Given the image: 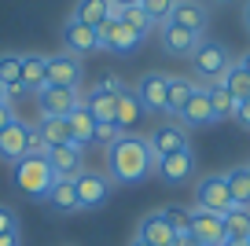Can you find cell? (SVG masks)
Here are the masks:
<instances>
[{"label":"cell","instance_id":"1","mask_svg":"<svg viewBox=\"0 0 250 246\" xmlns=\"http://www.w3.org/2000/svg\"><path fill=\"white\" fill-rule=\"evenodd\" d=\"M155 154H151V144L144 136H129L122 132L114 147H107V169L118 184H140L155 173Z\"/></svg>","mask_w":250,"mask_h":246},{"label":"cell","instance_id":"2","mask_svg":"<svg viewBox=\"0 0 250 246\" xmlns=\"http://www.w3.org/2000/svg\"><path fill=\"white\" fill-rule=\"evenodd\" d=\"M11 180H15V187L26 199H48V191H52V184H55V173H52V165H48V158H30V154H26L22 162L11 165Z\"/></svg>","mask_w":250,"mask_h":246},{"label":"cell","instance_id":"3","mask_svg":"<svg viewBox=\"0 0 250 246\" xmlns=\"http://www.w3.org/2000/svg\"><path fill=\"white\" fill-rule=\"evenodd\" d=\"M191 66H195V74L203 77V81H213V85H217L221 77L228 74V66H232V55H228V48L221 44V41L203 37L195 44V52H191Z\"/></svg>","mask_w":250,"mask_h":246},{"label":"cell","instance_id":"4","mask_svg":"<svg viewBox=\"0 0 250 246\" xmlns=\"http://www.w3.org/2000/svg\"><path fill=\"white\" fill-rule=\"evenodd\" d=\"M81 107V92L78 88H62V85H44L37 92V110L41 118H70Z\"/></svg>","mask_w":250,"mask_h":246},{"label":"cell","instance_id":"5","mask_svg":"<svg viewBox=\"0 0 250 246\" xmlns=\"http://www.w3.org/2000/svg\"><path fill=\"white\" fill-rule=\"evenodd\" d=\"M147 144H151L155 162H162V158H169V154H177V151H188V129L180 122H162V125H155Z\"/></svg>","mask_w":250,"mask_h":246},{"label":"cell","instance_id":"6","mask_svg":"<svg viewBox=\"0 0 250 246\" xmlns=\"http://www.w3.org/2000/svg\"><path fill=\"white\" fill-rule=\"evenodd\" d=\"M166 96H169V77L162 70H147L136 85V100H140L144 110L151 114H166Z\"/></svg>","mask_w":250,"mask_h":246},{"label":"cell","instance_id":"7","mask_svg":"<svg viewBox=\"0 0 250 246\" xmlns=\"http://www.w3.org/2000/svg\"><path fill=\"white\" fill-rule=\"evenodd\" d=\"M48 165H52L55 180H78L81 173H85V147L81 144L52 147V151H48Z\"/></svg>","mask_w":250,"mask_h":246},{"label":"cell","instance_id":"8","mask_svg":"<svg viewBox=\"0 0 250 246\" xmlns=\"http://www.w3.org/2000/svg\"><path fill=\"white\" fill-rule=\"evenodd\" d=\"M195 202H199V209H206V213L225 217L228 209H232L228 180H225V177H206V180H199V187H195Z\"/></svg>","mask_w":250,"mask_h":246},{"label":"cell","instance_id":"9","mask_svg":"<svg viewBox=\"0 0 250 246\" xmlns=\"http://www.w3.org/2000/svg\"><path fill=\"white\" fill-rule=\"evenodd\" d=\"M140 33H133L129 26L122 22V19H107V22L100 26V48H107V52H118V55H129L140 48Z\"/></svg>","mask_w":250,"mask_h":246},{"label":"cell","instance_id":"10","mask_svg":"<svg viewBox=\"0 0 250 246\" xmlns=\"http://www.w3.org/2000/svg\"><path fill=\"white\" fill-rule=\"evenodd\" d=\"M62 48L70 55H92L100 52V30H92V26L78 22V19H66V26H62Z\"/></svg>","mask_w":250,"mask_h":246},{"label":"cell","instance_id":"11","mask_svg":"<svg viewBox=\"0 0 250 246\" xmlns=\"http://www.w3.org/2000/svg\"><path fill=\"white\" fill-rule=\"evenodd\" d=\"M81 66L78 55L70 52H59V55H48V85H62V88H81Z\"/></svg>","mask_w":250,"mask_h":246},{"label":"cell","instance_id":"12","mask_svg":"<svg viewBox=\"0 0 250 246\" xmlns=\"http://www.w3.org/2000/svg\"><path fill=\"white\" fill-rule=\"evenodd\" d=\"M169 22L180 26V30L195 33V37H203L206 22H210V11H206V4H199V0H177L169 11Z\"/></svg>","mask_w":250,"mask_h":246},{"label":"cell","instance_id":"13","mask_svg":"<svg viewBox=\"0 0 250 246\" xmlns=\"http://www.w3.org/2000/svg\"><path fill=\"white\" fill-rule=\"evenodd\" d=\"M191 235L199 239L203 246H225V217L217 213H206V209H191Z\"/></svg>","mask_w":250,"mask_h":246},{"label":"cell","instance_id":"14","mask_svg":"<svg viewBox=\"0 0 250 246\" xmlns=\"http://www.w3.org/2000/svg\"><path fill=\"white\" fill-rule=\"evenodd\" d=\"M74 187H78L81 209H100L103 202L110 199V180L103 177V173H81V177L74 180Z\"/></svg>","mask_w":250,"mask_h":246},{"label":"cell","instance_id":"15","mask_svg":"<svg viewBox=\"0 0 250 246\" xmlns=\"http://www.w3.org/2000/svg\"><path fill=\"white\" fill-rule=\"evenodd\" d=\"M26 151H30V122H11L0 132V158L15 165L26 158Z\"/></svg>","mask_w":250,"mask_h":246},{"label":"cell","instance_id":"16","mask_svg":"<svg viewBox=\"0 0 250 246\" xmlns=\"http://www.w3.org/2000/svg\"><path fill=\"white\" fill-rule=\"evenodd\" d=\"M155 173L166 180V184H188V180L195 177V154H191V147L169 154V158H162L155 165Z\"/></svg>","mask_w":250,"mask_h":246},{"label":"cell","instance_id":"17","mask_svg":"<svg viewBox=\"0 0 250 246\" xmlns=\"http://www.w3.org/2000/svg\"><path fill=\"white\" fill-rule=\"evenodd\" d=\"M177 118L184 122V129H188V125L195 129V125H213V122H217V118H213V107H210V96H206V88H195V96L184 103V110H180Z\"/></svg>","mask_w":250,"mask_h":246},{"label":"cell","instance_id":"18","mask_svg":"<svg viewBox=\"0 0 250 246\" xmlns=\"http://www.w3.org/2000/svg\"><path fill=\"white\" fill-rule=\"evenodd\" d=\"M136 239H144L147 246H173V239H177V231L166 224V217L162 213H147L140 221V235Z\"/></svg>","mask_w":250,"mask_h":246},{"label":"cell","instance_id":"19","mask_svg":"<svg viewBox=\"0 0 250 246\" xmlns=\"http://www.w3.org/2000/svg\"><path fill=\"white\" fill-rule=\"evenodd\" d=\"M199 41H203V37H195V33L180 30V26H173V22L162 26V48H166L169 55H188V59H191V52H195Z\"/></svg>","mask_w":250,"mask_h":246},{"label":"cell","instance_id":"20","mask_svg":"<svg viewBox=\"0 0 250 246\" xmlns=\"http://www.w3.org/2000/svg\"><path fill=\"white\" fill-rule=\"evenodd\" d=\"M44 202L55 209V213H78V209H81V199H78V187H74V180H55Z\"/></svg>","mask_w":250,"mask_h":246},{"label":"cell","instance_id":"21","mask_svg":"<svg viewBox=\"0 0 250 246\" xmlns=\"http://www.w3.org/2000/svg\"><path fill=\"white\" fill-rule=\"evenodd\" d=\"M48 85V55H22V88L37 96Z\"/></svg>","mask_w":250,"mask_h":246},{"label":"cell","instance_id":"22","mask_svg":"<svg viewBox=\"0 0 250 246\" xmlns=\"http://www.w3.org/2000/svg\"><path fill=\"white\" fill-rule=\"evenodd\" d=\"M140 100H136V88H122L118 92V107H114V125L118 129H133L136 122H140Z\"/></svg>","mask_w":250,"mask_h":246},{"label":"cell","instance_id":"23","mask_svg":"<svg viewBox=\"0 0 250 246\" xmlns=\"http://www.w3.org/2000/svg\"><path fill=\"white\" fill-rule=\"evenodd\" d=\"M228 180V195H232V206L250 209V165H235L225 173Z\"/></svg>","mask_w":250,"mask_h":246},{"label":"cell","instance_id":"24","mask_svg":"<svg viewBox=\"0 0 250 246\" xmlns=\"http://www.w3.org/2000/svg\"><path fill=\"white\" fill-rule=\"evenodd\" d=\"M81 103L88 107V114H92L96 122H114L118 92H100V88H92V92H85V96H81Z\"/></svg>","mask_w":250,"mask_h":246},{"label":"cell","instance_id":"25","mask_svg":"<svg viewBox=\"0 0 250 246\" xmlns=\"http://www.w3.org/2000/svg\"><path fill=\"white\" fill-rule=\"evenodd\" d=\"M0 85H4L8 96L22 92V55H15V52L0 55Z\"/></svg>","mask_w":250,"mask_h":246},{"label":"cell","instance_id":"26","mask_svg":"<svg viewBox=\"0 0 250 246\" xmlns=\"http://www.w3.org/2000/svg\"><path fill=\"white\" fill-rule=\"evenodd\" d=\"M70 19H78V22L100 30V26L110 19V0H78V8H74Z\"/></svg>","mask_w":250,"mask_h":246},{"label":"cell","instance_id":"27","mask_svg":"<svg viewBox=\"0 0 250 246\" xmlns=\"http://www.w3.org/2000/svg\"><path fill=\"white\" fill-rule=\"evenodd\" d=\"M217 85H221V88H225V92H228V96H232V100H235V103H243V100H250V74H247V70H243V66H239V62H232V66H228V74H225V77H221Z\"/></svg>","mask_w":250,"mask_h":246},{"label":"cell","instance_id":"28","mask_svg":"<svg viewBox=\"0 0 250 246\" xmlns=\"http://www.w3.org/2000/svg\"><path fill=\"white\" fill-rule=\"evenodd\" d=\"M195 81L191 77H169V96H166V114H180L184 103L195 96Z\"/></svg>","mask_w":250,"mask_h":246},{"label":"cell","instance_id":"29","mask_svg":"<svg viewBox=\"0 0 250 246\" xmlns=\"http://www.w3.org/2000/svg\"><path fill=\"white\" fill-rule=\"evenodd\" d=\"M225 235L228 243H250V209L232 206L225 213Z\"/></svg>","mask_w":250,"mask_h":246},{"label":"cell","instance_id":"30","mask_svg":"<svg viewBox=\"0 0 250 246\" xmlns=\"http://www.w3.org/2000/svg\"><path fill=\"white\" fill-rule=\"evenodd\" d=\"M66 122H70V136H74V144H81V147H88V144H92V132H96V118L88 114V107H85V103H81V107L74 110V114L66 118Z\"/></svg>","mask_w":250,"mask_h":246},{"label":"cell","instance_id":"31","mask_svg":"<svg viewBox=\"0 0 250 246\" xmlns=\"http://www.w3.org/2000/svg\"><path fill=\"white\" fill-rule=\"evenodd\" d=\"M37 129H41V136H44L52 147H66V144H74V136H70V122H66V118H41Z\"/></svg>","mask_w":250,"mask_h":246},{"label":"cell","instance_id":"32","mask_svg":"<svg viewBox=\"0 0 250 246\" xmlns=\"http://www.w3.org/2000/svg\"><path fill=\"white\" fill-rule=\"evenodd\" d=\"M206 96H210V107H213V118H217V122H221V118H235V107H239V103H235L221 85H210Z\"/></svg>","mask_w":250,"mask_h":246},{"label":"cell","instance_id":"33","mask_svg":"<svg viewBox=\"0 0 250 246\" xmlns=\"http://www.w3.org/2000/svg\"><path fill=\"white\" fill-rule=\"evenodd\" d=\"M122 19L125 26H129V30L133 33H140V37H147V30H151V19H147V11L140 8V4H129V8H122Z\"/></svg>","mask_w":250,"mask_h":246},{"label":"cell","instance_id":"34","mask_svg":"<svg viewBox=\"0 0 250 246\" xmlns=\"http://www.w3.org/2000/svg\"><path fill=\"white\" fill-rule=\"evenodd\" d=\"M158 213L166 217V224H169L177 235H188V231H191V209H184V206H166V209H158Z\"/></svg>","mask_w":250,"mask_h":246},{"label":"cell","instance_id":"35","mask_svg":"<svg viewBox=\"0 0 250 246\" xmlns=\"http://www.w3.org/2000/svg\"><path fill=\"white\" fill-rule=\"evenodd\" d=\"M173 4H177V0H140V8L147 11V19H151V26L155 22H169V11H173Z\"/></svg>","mask_w":250,"mask_h":246},{"label":"cell","instance_id":"36","mask_svg":"<svg viewBox=\"0 0 250 246\" xmlns=\"http://www.w3.org/2000/svg\"><path fill=\"white\" fill-rule=\"evenodd\" d=\"M118 136H122V129H118L114 122H96V132H92V144H96V147H103V151H107V147H114V144H118Z\"/></svg>","mask_w":250,"mask_h":246},{"label":"cell","instance_id":"37","mask_svg":"<svg viewBox=\"0 0 250 246\" xmlns=\"http://www.w3.org/2000/svg\"><path fill=\"white\" fill-rule=\"evenodd\" d=\"M48 151H52V144H48L44 136H41V129L37 125H30V158H48Z\"/></svg>","mask_w":250,"mask_h":246},{"label":"cell","instance_id":"38","mask_svg":"<svg viewBox=\"0 0 250 246\" xmlns=\"http://www.w3.org/2000/svg\"><path fill=\"white\" fill-rule=\"evenodd\" d=\"M0 235H19V217L8 206H0Z\"/></svg>","mask_w":250,"mask_h":246},{"label":"cell","instance_id":"39","mask_svg":"<svg viewBox=\"0 0 250 246\" xmlns=\"http://www.w3.org/2000/svg\"><path fill=\"white\" fill-rule=\"evenodd\" d=\"M11 122H19V118H15V110H11V103H0V132L8 129Z\"/></svg>","mask_w":250,"mask_h":246},{"label":"cell","instance_id":"40","mask_svg":"<svg viewBox=\"0 0 250 246\" xmlns=\"http://www.w3.org/2000/svg\"><path fill=\"white\" fill-rule=\"evenodd\" d=\"M235 122H239L243 129H250V100H243L239 107H235Z\"/></svg>","mask_w":250,"mask_h":246},{"label":"cell","instance_id":"41","mask_svg":"<svg viewBox=\"0 0 250 246\" xmlns=\"http://www.w3.org/2000/svg\"><path fill=\"white\" fill-rule=\"evenodd\" d=\"M173 246H203V243H199V239L188 231V235H177V239H173Z\"/></svg>","mask_w":250,"mask_h":246},{"label":"cell","instance_id":"42","mask_svg":"<svg viewBox=\"0 0 250 246\" xmlns=\"http://www.w3.org/2000/svg\"><path fill=\"white\" fill-rule=\"evenodd\" d=\"M0 246H19V235H0Z\"/></svg>","mask_w":250,"mask_h":246},{"label":"cell","instance_id":"43","mask_svg":"<svg viewBox=\"0 0 250 246\" xmlns=\"http://www.w3.org/2000/svg\"><path fill=\"white\" fill-rule=\"evenodd\" d=\"M110 4H118V8H129V4H140V0H110Z\"/></svg>","mask_w":250,"mask_h":246},{"label":"cell","instance_id":"44","mask_svg":"<svg viewBox=\"0 0 250 246\" xmlns=\"http://www.w3.org/2000/svg\"><path fill=\"white\" fill-rule=\"evenodd\" d=\"M243 22H247V30H250V0H247V8H243Z\"/></svg>","mask_w":250,"mask_h":246},{"label":"cell","instance_id":"45","mask_svg":"<svg viewBox=\"0 0 250 246\" xmlns=\"http://www.w3.org/2000/svg\"><path fill=\"white\" fill-rule=\"evenodd\" d=\"M239 66H243V70H247V74H250V52H247V55H243V59H239Z\"/></svg>","mask_w":250,"mask_h":246},{"label":"cell","instance_id":"46","mask_svg":"<svg viewBox=\"0 0 250 246\" xmlns=\"http://www.w3.org/2000/svg\"><path fill=\"white\" fill-rule=\"evenodd\" d=\"M0 103H8V92H4V85H0Z\"/></svg>","mask_w":250,"mask_h":246},{"label":"cell","instance_id":"47","mask_svg":"<svg viewBox=\"0 0 250 246\" xmlns=\"http://www.w3.org/2000/svg\"><path fill=\"white\" fill-rule=\"evenodd\" d=\"M129 246H147V243H144V239H133V243H129Z\"/></svg>","mask_w":250,"mask_h":246},{"label":"cell","instance_id":"48","mask_svg":"<svg viewBox=\"0 0 250 246\" xmlns=\"http://www.w3.org/2000/svg\"><path fill=\"white\" fill-rule=\"evenodd\" d=\"M225 246H250V243H225Z\"/></svg>","mask_w":250,"mask_h":246},{"label":"cell","instance_id":"49","mask_svg":"<svg viewBox=\"0 0 250 246\" xmlns=\"http://www.w3.org/2000/svg\"><path fill=\"white\" fill-rule=\"evenodd\" d=\"M221 4H228V0H221Z\"/></svg>","mask_w":250,"mask_h":246}]
</instances>
